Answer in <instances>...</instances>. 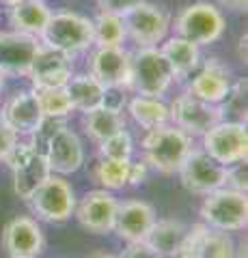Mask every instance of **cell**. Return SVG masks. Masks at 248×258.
Segmentation results:
<instances>
[{
    "label": "cell",
    "mask_w": 248,
    "mask_h": 258,
    "mask_svg": "<svg viewBox=\"0 0 248 258\" xmlns=\"http://www.w3.org/2000/svg\"><path fill=\"white\" fill-rule=\"evenodd\" d=\"M39 41L67 56L86 52L95 45L93 20L76 11H52L43 32L39 35Z\"/></svg>",
    "instance_id": "obj_1"
},
{
    "label": "cell",
    "mask_w": 248,
    "mask_h": 258,
    "mask_svg": "<svg viewBox=\"0 0 248 258\" xmlns=\"http://www.w3.org/2000/svg\"><path fill=\"white\" fill-rule=\"evenodd\" d=\"M192 151V138L175 125H162L149 129L142 138L145 164L162 174H175Z\"/></svg>",
    "instance_id": "obj_2"
},
{
    "label": "cell",
    "mask_w": 248,
    "mask_h": 258,
    "mask_svg": "<svg viewBox=\"0 0 248 258\" xmlns=\"http://www.w3.org/2000/svg\"><path fill=\"white\" fill-rule=\"evenodd\" d=\"M175 82L169 60L160 52V47H138L132 52L130 69V91L142 97H158L162 99L166 91Z\"/></svg>",
    "instance_id": "obj_3"
},
{
    "label": "cell",
    "mask_w": 248,
    "mask_h": 258,
    "mask_svg": "<svg viewBox=\"0 0 248 258\" xmlns=\"http://www.w3.org/2000/svg\"><path fill=\"white\" fill-rule=\"evenodd\" d=\"M175 35L196 43L199 47L212 45L225 35L227 22L222 11L214 3H192L175 18Z\"/></svg>",
    "instance_id": "obj_4"
},
{
    "label": "cell",
    "mask_w": 248,
    "mask_h": 258,
    "mask_svg": "<svg viewBox=\"0 0 248 258\" xmlns=\"http://www.w3.org/2000/svg\"><path fill=\"white\" fill-rule=\"evenodd\" d=\"M203 224H207L214 230L222 232H235L244 230L248 224V198L244 191L220 187L210 194H205L203 207H201Z\"/></svg>",
    "instance_id": "obj_5"
},
{
    "label": "cell",
    "mask_w": 248,
    "mask_h": 258,
    "mask_svg": "<svg viewBox=\"0 0 248 258\" xmlns=\"http://www.w3.org/2000/svg\"><path fill=\"white\" fill-rule=\"evenodd\" d=\"M5 164H9L13 174V191L24 203L33 196V191L52 174L45 153L33 142H18Z\"/></svg>",
    "instance_id": "obj_6"
},
{
    "label": "cell",
    "mask_w": 248,
    "mask_h": 258,
    "mask_svg": "<svg viewBox=\"0 0 248 258\" xmlns=\"http://www.w3.org/2000/svg\"><path fill=\"white\" fill-rule=\"evenodd\" d=\"M26 203L33 209V213L43 222L63 224L74 215L76 209V194L71 183L59 174H50L47 179L33 191Z\"/></svg>",
    "instance_id": "obj_7"
},
{
    "label": "cell",
    "mask_w": 248,
    "mask_h": 258,
    "mask_svg": "<svg viewBox=\"0 0 248 258\" xmlns=\"http://www.w3.org/2000/svg\"><path fill=\"white\" fill-rule=\"evenodd\" d=\"M203 151L222 166H233L246 161L248 155V129L242 120H225L216 123L201 136Z\"/></svg>",
    "instance_id": "obj_8"
},
{
    "label": "cell",
    "mask_w": 248,
    "mask_h": 258,
    "mask_svg": "<svg viewBox=\"0 0 248 258\" xmlns=\"http://www.w3.org/2000/svg\"><path fill=\"white\" fill-rule=\"evenodd\" d=\"M121 20L125 26V37L132 39L136 47H158L169 37L171 30L169 15L160 7L145 3V0L127 11Z\"/></svg>",
    "instance_id": "obj_9"
},
{
    "label": "cell",
    "mask_w": 248,
    "mask_h": 258,
    "mask_svg": "<svg viewBox=\"0 0 248 258\" xmlns=\"http://www.w3.org/2000/svg\"><path fill=\"white\" fill-rule=\"evenodd\" d=\"M179 179L181 185L192 194H210L214 189H220L227 185V174L229 168L218 164L216 159H212L203 149H194L186 155L183 164L179 166Z\"/></svg>",
    "instance_id": "obj_10"
},
{
    "label": "cell",
    "mask_w": 248,
    "mask_h": 258,
    "mask_svg": "<svg viewBox=\"0 0 248 258\" xmlns=\"http://www.w3.org/2000/svg\"><path fill=\"white\" fill-rule=\"evenodd\" d=\"M171 110V120L175 127H179L181 132H186L190 138L194 136H203L207 129L214 127L225 118V112L216 103H207L199 99L192 93H181L175 97V101L169 106Z\"/></svg>",
    "instance_id": "obj_11"
},
{
    "label": "cell",
    "mask_w": 248,
    "mask_h": 258,
    "mask_svg": "<svg viewBox=\"0 0 248 258\" xmlns=\"http://www.w3.org/2000/svg\"><path fill=\"white\" fill-rule=\"evenodd\" d=\"M45 159L50 164L52 174L67 176L78 172L84 164V147L74 129H69L65 123L59 125L45 138Z\"/></svg>",
    "instance_id": "obj_12"
},
{
    "label": "cell",
    "mask_w": 248,
    "mask_h": 258,
    "mask_svg": "<svg viewBox=\"0 0 248 258\" xmlns=\"http://www.w3.org/2000/svg\"><path fill=\"white\" fill-rule=\"evenodd\" d=\"M179 258H235V243L229 232L214 230L207 224L188 226L177 249Z\"/></svg>",
    "instance_id": "obj_13"
},
{
    "label": "cell",
    "mask_w": 248,
    "mask_h": 258,
    "mask_svg": "<svg viewBox=\"0 0 248 258\" xmlns=\"http://www.w3.org/2000/svg\"><path fill=\"white\" fill-rule=\"evenodd\" d=\"M91 76L106 86H130V69H132V52L123 45H97L91 54Z\"/></svg>",
    "instance_id": "obj_14"
},
{
    "label": "cell",
    "mask_w": 248,
    "mask_h": 258,
    "mask_svg": "<svg viewBox=\"0 0 248 258\" xmlns=\"http://www.w3.org/2000/svg\"><path fill=\"white\" fill-rule=\"evenodd\" d=\"M117 198L108 189H91L74 209L80 226L93 235H108L115 230Z\"/></svg>",
    "instance_id": "obj_15"
},
{
    "label": "cell",
    "mask_w": 248,
    "mask_h": 258,
    "mask_svg": "<svg viewBox=\"0 0 248 258\" xmlns=\"http://www.w3.org/2000/svg\"><path fill=\"white\" fill-rule=\"evenodd\" d=\"M3 247L9 258L41 256L45 247V237L39 222L26 215L13 217L3 232Z\"/></svg>",
    "instance_id": "obj_16"
},
{
    "label": "cell",
    "mask_w": 248,
    "mask_h": 258,
    "mask_svg": "<svg viewBox=\"0 0 248 258\" xmlns=\"http://www.w3.org/2000/svg\"><path fill=\"white\" fill-rule=\"evenodd\" d=\"M231 86H233V74H231L229 64L222 62L220 58H207L203 67L190 80L188 93L207 103L220 106L227 99Z\"/></svg>",
    "instance_id": "obj_17"
},
{
    "label": "cell",
    "mask_w": 248,
    "mask_h": 258,
    "mask_svg": "<svg viewBox=\"0 0 248 258\" xmlns=\"http://www.w3.org/2000/svg\"><path fill=\"white\" fill-rule=\"evenodd\" d=\"M71 76H74V62H71V56L63 54L59 50H52V47H45L41 43L26 78H30L33 88L37 91V88L65 86Z\"/></svg>",
    "instance_id": "obj_18"
},
{
    "label": "cell",
    "mask_w": 248,
    "mask_h": 258,
    "mask_svg": "<svg viewBox=\"0 0 248 258\" xmlns=\"http://www.w3.org/2000/svg\"><path fill=\"white\" fill-rule=\"evenodd\" d=\"M39 47V37L24 35L18 30L0 32V69L11 76H28Z\"/></svg>",
    "instance_id": "obj_19"
},
{
    "label": "cell",
    "mask_w": 248,
    "mask_h": 258,
    "mask_svg": "<svg viewBox=\"0 0 248 258\" xmlns=\"http://www.w3.org/2000/svg\"><path fill=\"white\" fill-rule=\"evenodd\" d=\"M0 118L18 136H33L45 116L39 108L35 91H18L0 108Z\"/></svg>",
    "instance_id": "obj_20"
},
{
    "label": "cell",
    "mask_w": 248,
    "mask_h": 258,
    "mask_svg": "<svg viewBox=\"0 0 248 258\" xmlns=\"http://www.w3.org/2000/svg\"><path fill=\"white\" fill-rule=\"evenodd\" d=\"M156 222V209L145 200H125L117 205L115 230L127 243L145 241L149 228Z\"/></svg>",
    "instance_id": "obj_21"
},
{
    "label": "cell",
    "mask_w": 248,
    "mask_h": 258,
    "mask_svg": "<svg viewBox=\"0 0 248 258\" xmlns=\"http://www.w3.org/2000/svg\"><path fill=\"white\" fill-rule=\"evenodd\" d=\"M160 52L164 54V58L169 60L171 71L175 82H183L188 80L201 64V47L196 43L188 41L183 37H166L160 43Z\"/></svg>",
    "instance_id": "obj_22"
},
{
    "label": "cell",
    "mask_w": 248,
    "mask_h": 258,
    "mask_svg": "<svg viewBox=\"0 0 248 258\" xmlns=\"http://www.w3.org/2000/svg\"><path fill=\"white\" fill-rule=\"evenodd\" d=\"M50 15L52 9L45 0H22V3L9 7V24L13 30L33 37H39L43 32Z\"/></svg>",
    "instance_id": "obj_23"
},
{
    "label": "cell",
    "mask_w": 248,
    "mask_h": 258,
    "mask_svg": "<svg viewBox=\"0 0 248 258\" xmlns=\"http://www.w3.org/2000/svg\"><path fill=\"white\" fill-rule=\"evenodd\" d=\"M127 112H130L134 123L142 127L145 132L171 123V110L162 99H158V97L136 95L127 101Z\"/></svg>",
    "instance_id": "obj_24"
},
{
    "label": "cell",
    "mask_w": 248,
    "mask_h": 258,
    "mask_svg": "<svg viewBox=\"0 0 248 258\" xmlns=\"http://www.w3.org/2000/svg\"><path fill=\"white\" fill-rule=\"evenodd\" d=\"M186 232H188V224L179 220H160V222L156 220L147 232L145 243L160 256H171L177 254Z\"/></svg>",
    "instance_id": "obj_25"
},
{
    "label": "cell",
    "mask_w": 248,
    "mask_h": 258,
    "mask_svg": "<svg viewBox=\"0 0 248 258\" xmlns=\"http://www.w3.org/2000/svg\"><path fill=\"white\" fill-rule=\"evenodd\" d=\"M65 91L71 101V108L82 112V114L102 106L104 86L91 74H74L65 84Z\"/></svg>",
    "instance_id": "obj_26"
},
{
    "label": "cell",
    "mask_w": 248,
    "mask_h": 258,
    "mask_svg": "<svg viewBox=\"0 0 248 258\" xmlns=\"http://www.w3.org/2000/svg\"><path fill=\"white\" fill-rule=\"evenodd\" d=\"M82 127H84V134L100 144L102 140L110 138L113 134L125 129V116H123V112H113V110H106L100 106L95 110L84 112Z\"/></svg>",
    "instance_id": "obj_27"
},
{
    "label": "cell",
    "mask_w": 248,
    "mask_h": 258,
    "mask_svg": "<svg viewBox=\"0 0 248 258\" xmlns=\"http://www.w3.org/2000/svg\"><path fill=\"white\" fill-rule=\"evenodd\" d=\"M130 166L132 159H106L102 157L95 166V179L102 185V189L119 191L130 187Z\"/></svg>",
    "instance_id": "obj_28"
},
{
    "label": "cell",
    "mask_w": 248,
    "mask_h": 258,
    "mask_svg": "<svg viewBox=\"0 0 248 258\" xmlns=\"http://www.w3.org/2000/svg\"><path fill=\"white\" fill-rule=\"evenodd\" d=\"M93 30H95V45H123V41L127 39L121 15L115 13L100 11L97 18L93 20Z\"/></svg>",
    "instance_id": "obj_29"
},
{
    "label": "cell",
    "mask_w": 248,
    "mask_h": 258,
    "mask_svg": "<svg viewBox=\"0 0 248 258\" xmlns=\"http://www.w3.org/2000/svg\"><path fill=\"white\" fill-rule=\"evenodd\" d=\"M33 91H35V88H33ZM35 95H37L39 108H41L45 118H67L71 112H74L65 86H59V88H37Z\"/></svg>",
    "instance_id": "obj_30"
},
{
    "label": "cell",
    "mask_w": 248,
    "mask_h": 258,
    "mask_svg": "<svg viewBox=\"0 0 248 258\" xmlns=\"http://www.w3.org/2000/svg\"><path fill=\"white\" fill-rule=\"evenodd\" d=\"M134 153V140L127 129L113 134L110 138L100 142V155L106 159H132Z\"/></svg>",
    "instance_id": "obj_31"
},
{
    "label": "cell",
    "mask_w": 248,
    "mask_h": 258,
    "mask_svg": "<svg viewBox=\"0 0 248 258\" xmlns=\"http://www.w3.org/2000/svg\"><path fill=\"white\" fill-rule=\"evenodd\" d=\"M222 112H231L237 114L242 123H246V80H239L231 86V91L227 95V99L220 103Z\"/></svg>",
    "instance_id": "obj_32"
},
{
    "label": "cell",
    "mask_w": 248,
    "mask_h": 258,
    "mask_svg": "<svg viewBox=\"0 0 248 258\" xmlns=\"http://www.w3.org/2000/svg\"><path fill=\"white\" fill-rule=\"evenodd\" d=\"M125 106H127L125 88H119V86H106V88H104L102 108L113 110V112H123Z\"/></svg>",
    "instance_id": "obj_33"
},
{
    "label": "cell",
    "mask_w": 248,
    "mask_h": 258,
    "mask_svg": "<svg viewBox=\"0 0 248 258\" xmlns=\"http://www.w3.org/2000/svg\"><path fill=\"white\" fill-rule=\"evenodd\" d=\"M18 142H20V136L0 118V161H7V157L11 155V151L15 149Z\"/></svg>",
    "instance_id": "obj_34"
},
{
    "label": "cell",
    "mask_w": 248,
    "mask_h": 258,
    "mask_svg": "<svg viewBox=\"0 0 248 258\" xmlns=\"http://www.w3.org/2000/svg\"><path fill=\"white\" fill-rule=\"evenodd\" d=\"M142 0H97V7H100V11L104 13H115V15H123L134 9L136 5H140Z\"/></svg>",
    "instance_id": "obj_35"
},
{
    "label": "cell",
    "mask_w": 248,
    "mask_h": 258,
    "mask_svg": "<svg viewBox=\"0 0 248 258\" xmlns=\"http://www.w3.org/2000/svg\"><path fill=\"white\" fill-rule=\"evenodd\" d=\"M158 256L160 254L154 252L145 241H138V243H130L117 258H158Z\"/></svg>",
    "instance_id": "obj_36"
},
{
    "label": "cell",
    "mask_w": 248,
    "mask_h": 258,
    "mask_svg": "<svg viewBox=\"0 0 248 258\" xmlns=\"http://www.w3.org/2000/svg\"><path fill=\"white\" fill-rule=\"evenodd\" d=\"M147 181V164L145 161H138V164L130 166V185H142Z\"/></svg>",
    "instance_id": "obj_37"
},
{
    "label": "cell",
    "mask_w": 248,
    "mask_h": 258,
    "mask_svg": "<svg viewBox=\"0 0 248 258\" xmlns=\"http://www.w3.org/2000/svg\"><path fill=\"white\" fill-rule=\"evenodd\" d=\"M218 5L222 9H229V11H235V13H244L246 7H248V0H218Z\"/></svg>",
    "instance_id": "obj_38"
},
{
    "label": "cell",
    "mask_w": 248,
    "mask_h": 258,
    "mask_svg": "<svg viewBox=\"0 0 248 258\" xmlns=\"http://www.w3.org/2000/svg\"><path fill=\"white\" fill-rule=\"evenodd\" d=\"M237 56H239V60L246 64V32L239 37V41H237Z\"/></svg>",
    "instance_id": "obj_39"
},
{
    "label": "cell",
    "mask_w": 248,
    "mask_h": 258,
    "mask_svg": "<svg viewBox=\"0 0 248 258\" xmlns=\"http://www.w3.org/2000/svg\"><path fill=\"white\" fill-rule=\"evenodd\" d=\"M89 258H117V256H113V254H108V252H95V254H91Z\"/></svg>",
    "instance_id": "obj_40"
},
{
    "label": "cell",
    "mask_w": 248,
    "mask_h": 258,
    "mask_svg": "<svg viewBox=\"0 0 248 258\" xmlns=\"http://www.w3.org/2000/svg\"><path fill=\"white\" fill-rule=\"evenodd\" d=\"M5 7H13V5H18V3H22V0H0Z\"/></svg>",
    "instance_id": "obj_41"
},
{
    "label": "cell",
    "mask_w": 248,
    "mask_h": 258,
    "mask_svg": "<svg viewBox=\"0 0 248 258\" xmlns=\"http://www.w3.org/2000/svg\"><path fill=\"white\" fill-rule=\"evenodd\" d=\"M5 78H7V74L0 69V93H3V88H5Z\"/></svg>",
    "instance_id": "obj_42"
},
{
    "label": "cell",
    "mask_w": 248,
    "mask_h": 258,
    "mask_svg": "<svg viewBox=\"0 0 248 258\" xmlns=\"http://www.w3.org/2000/svg\"><path fill=\"white\" fill-rule=\"evenodd\" d=\"M158 258H179L177 254H171V256H158Z\"/></svg>",
    "instance_id": "obj_43"
}]
</instances>
